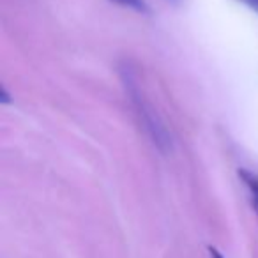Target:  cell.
Here are the masks:
<instances>
[{
	"label": "cell",
	"mask_w": 258,
	"mask_h": 258,
	"mask_svg": "<svg viewBox=\"0 0 258 258\" xmlns=\"http://www.w3.org/2000/svg\"><path fill=\"white\" fill-rule=\"evenodd\" d=\"M122 82H124L129 99H131L135 110H137L138 120H140L142 127L145 129V133L149 135L151 142L165 154L170 152L172 151V137H170L168 129H166L163 118L159 117V113L156 111V108L145 99L144 90L138 85L137 76L133 75L131 69H122Z\"/></svg>",
	"instance_id": "1"
},
{
	"label": "cell",
	"mask_w": 258,
	"mask_h": 258,
	"mask_svg": "<svg viewBox=\"0 0 258 258\" xmlns=\"http://www.w3.org/2000/svg\"><path fill=\"white\" fill-rule=\"evenodd\" d=\"M240 175H242L246 186L249 187L251 198H253V204H254V209H256V212H258V177L256 175H251V173H247V172H242Z\"/></svg>",
	"instance_id": "2"
},
{
	"label": "cell",
	"mask_w": 258,
	"mask_h": 258,
	"mask_svg": "<svg viewBox=\"0 0 258 258\" xmlns=\"http://www.w3.org/2000/svg\"><path fill=\"white\" fill-rule=\"evenodd\" d=\"M111 2H115V4H118V6H124V8H127V9H133V11H138V13L149 11L147 4H145L144 0H111Z\"/></svg>",
	"instance_id": "3"
},
{
	"label": "cell",
	"mask_w": 258,
	"mask_h": 258,
	"mask_svg": "<svg viewBox=\"0 0 258 258\" xmlns=\"http://www.w3.org/2000/svg\"><path fill=\"white\" fill-rule=\"evenodd\" d=\"M209 256L211 258H225L218 249H216V247H209Z\"/></svg>",
	"instance_id": "4"
},
{
	"label": "cell",
	"mask_w": 258,
	"mask_h": 258,
	"mask_svg": "<svg viewBox=\"0 0 258 258\" xmlns=\"http://www.w3.org/2000/svg\"><path fill=\"white\" fill-rule=\"evenodd\" d=\"M168 2H170V4H180V2H182V0H168Z\"/></svg>",
	"instance_id": "5"
},
{
	"label": "cell",
	"mask_w": 258,
	"mask_h": 258,
	"mask_svg": "<svg viewBox=\"0 0 258 258\" xmlns=\"http://www.w3.org/2000/svg\"><path fill=\"white\" fill-rule=\"evenodd\" d=\"M256 2H258V0H256Z\"/></svg>",
	"instance_id": "6"
}]
</instances>
